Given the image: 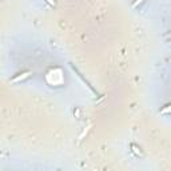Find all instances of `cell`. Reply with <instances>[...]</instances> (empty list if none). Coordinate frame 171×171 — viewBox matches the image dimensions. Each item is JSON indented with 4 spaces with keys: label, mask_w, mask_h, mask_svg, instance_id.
I'll return each mask as SVG.
<instances>
[{
    "label": "cell",
    "mask_w": 171,
    "mask_h": 171,
    "mask_svg": "<svg viewBox=\"0 0 171 171\" xmlns=\"http://www.w3.org/2000/svg\"><path fill=\"white\" fill-rule=\"evenodd\" d=\"M31 75H32L31 71H26V72H21V74H19L18 76H15V78L11 80V83H19V82H23V80H26L27 78H29Z\"/></svg>",
    "instance_id": "cell-1"
},
{
    "label": "cell",
    "mask_w": 171,
    "mask_h": 171,
    "mask_svg": "<svg viewBox=\"0 0 171 171\" xmlns=\"http://www.w3.org/2000/svg\"><path fill=\"white\" fill-rule=\"evenodd\" d=\"M90 128H91V126H87V127H86V130H84L83 131V132H82L80 134V135H79V142H82V140H83V138H84V136H86V135H87V134H88V131H90Z\"/></svg>",
    "instance_id": "cell-2"
},
{
    "label": "cell",
    "mask_w": 171,
    "mask_h": 171,
    "mask_svg": "<svg viewBox=\"0 0 171 171\" xmlns=\"http://www.w3.org/2000/svg\"><path fill=\"white\" fill-rule=\"evenodd\" d=\"M170 112H171V104L166 106V107H163L162 110H160V114H162V115H165V114H170Z\"/></svg>",
    "instance_id": "cell-3"
},
{
    "label": "cell",
    "mask_w": 171,
    "mask_h": 171,
    "mask_svg": "<svg viewBox=\"0 0 171 171\" xmlns=\"http://www.w3.org/2000/svg\"><path fill=\"white\" fill-rule=\"evenodd\" d=\"M143 1H145V0H135V1L132 3V7H134V8H136V7L139 6V4H142Z\"/></svg>",
    "instance_id": "cell-4"
},
{
    "label": "cell",
    "mask_w": 171,
    "mask_h": 171,
    "mask_svg": "<svg viewBox=\"0 0 171 171\" xmlns=\"http://www.w3.org/2000/svg\"><path fill=\"white\" fill-rule=\"evenodd\" d=\"M46 1L49 4V6H52V7L56 6V1H55V0H46Z\"/></svg>",
    "instance_id": "cell-5"
},
{
    "label": "cell",
    "mask_w": 171,
    "mask_h": 171,
    "mask_svg": "<svg viewBox=\"0 0 171 171\" xmlns=\"http://www.w3.org/2000/svg\"><path fill=\"white\" fill-rule=\"evenodd\" d=\"M132 150H134V152H135L136 155H140V151L138 150V147H136V146H132Z\"/></svg>",
    "instance_id": "cell-6"
}]
</instances>
